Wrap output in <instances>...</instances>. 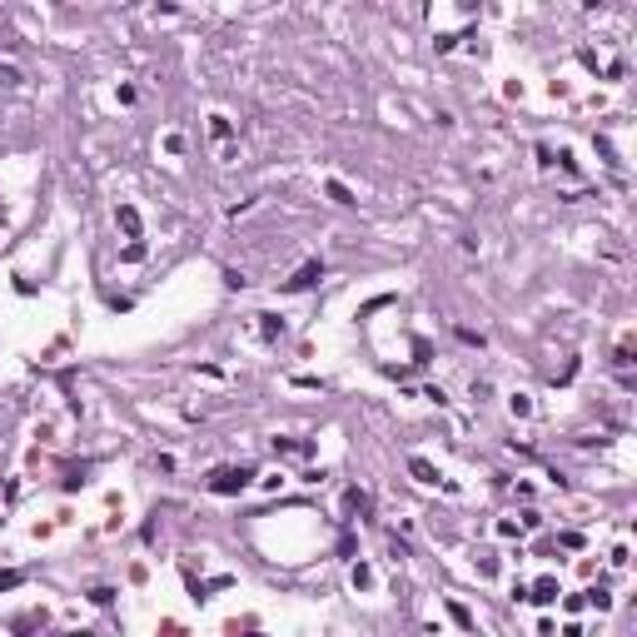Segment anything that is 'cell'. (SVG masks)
Segmentation results:
<instances>
[{"label": "cell", "mask_w": 637, "mask_h": 637, "mask_svg": "<svg viewBox=\"0 0 637 637\" xmlns=\"http://www.w3.org/2000/svg\"><path fill=\"white\" fill-rule=\"evenodd\" d=\"M259 319H264V324H259V334H264V339H274V334H279V329H284V324H279V319H274V314H259Z\"/></svg>", "instance_id": "obj_8"}, {"label": "cell", "mask_w": 637, "mask_h": 637, "mask_svg": "<svg viewBox=\"0 0 637 637\" xmlns=\"http://www.w3.org/2000/svg\"><path fill=\"white\" fill-rule=\"evenodd\" d=\"M249 478H254V468H219L209 478V493H239V488H249Z\"/></svg>", "instance_id": "obj_1"}, {"label": "cell", "mask_w": 637, "mask_h": 637, "mask_svg": "<svg viewBox=\"0 0 637 637\" xmlns=\"http://www.w3.org/2000/svg\"><path fill=\"white\" fill-rule=\"evenodd\" d=\"M612 369H617V379H622V383L632 388V349H627V343H622V349L612 354Z\"/></svg>", "instance_id": "obj_3"}, {"label": "cell", "mask_w": 637, "mask_h": 637, "mask_svg": "<svg viewBox=\"0 0 637 637\" xmlns=\"http://www.w3.org/2000/svg\"><path fill=\"white\" fill-rule=\"evenodd\" d=\"M329 199H334V204H354V195H349V190H343L339 180H329Z\"/></svg>", "instance_id": "obj_5"}, {"label": "cell", "mask_w": 637, "mask_h": 637, "mask_svg": "<svg viewBox=\"0 0 637 637\" xmlns=\"http://www.w3.org/2000/svg\"><path fill=\"white\" fill-rule=\"evenodd\" d=\"M533 593H538V598H533V603H553V593H558V583H553V577H543V583H538V588H533Z\"/></svg>", "instance_id": "obj_6"}, {"label": "cell", "mask_w": 637, "mask_h": 637, "mask_svg": "<svg viewBox=\"0 0 637 637\" xmlns=\"http://www.w3.org/2000/svg\"><path fill=\"white\" fill-rule=\"evenodd\" d=\"M409 468H414V478H423V483H433V478H438V473L428 468V463H423V458H414V463H409Z\"/></svg>", "instance_id": "obj_7"}, {"label": "cell", "mask_w": 637, "mask_h": 637, "mask_svg": "<svg viewBox=\"0 0 637 637\" xmlns=\"http://www.w3.org/2000/svg\"><path fill=\"white\" fill-rule=\"evenodd\" d=\"M319 279H324V269H319V264H304V269H299V274H294V279H289V284H284V289H294V294H299V289H314V284H319Z\"/></svg>", "instance_id": "obj_2"}, {"label": "cell", "mask_w": 637, "mask_h": 637, "mask_svg": "<svg viewBox=\"0 0 637 637\" xmlns=\"http://www.w3.org/2000/svg\"><path fill=\"white\" fill-rule=\"evenodd\" d=\"M209 130H214V140H229V120H224V114H214V125H209Z\"/></svg>", "instance_id": "obj_9"}, {"label": "cell", "mask_w": 637, "mask_h": 637, "mask_svg": "<svg viewBox=\"0 0 637 637\" xmlns=\"http://www.w3.org/2000/svg\"><path fill=\"white\" fill-rule=\"evenodd\" d=\"M120 224H125V235H130V239H140V214H135L130 204L120 209Z\"/></svg>", "instance_id": "obj_4"}]
</instances>
